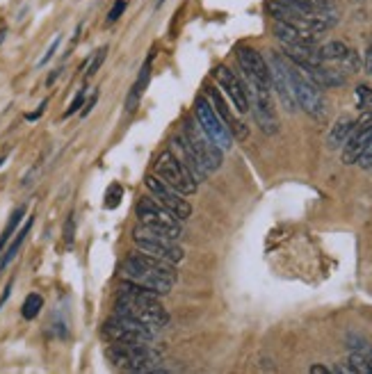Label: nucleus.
<instances>
[{
  "label": "nucleus",
  "instance_id": "1",
  "mask_svg": "<svg viewBox=\"0 0 372 374\" xmlns=\"http://www.w3.org/2000/svg\"><path fill=\"white\" fill-rule=\"evenodd\" d=\"M160 294H155L151 290L135 285L131 281H121L119 285V297L115 303V315H124L142 322V324L160 331L169 324V312L164 310L160 303Z\"/></svg>",
  "mask_w": 372,
  "mask_h": 374
},
{
  "label": "nucleus",
  "instance_id": "2",
  "mask_svg": "<svg viewBox=\"0 0 372 374\" xmlns=\"http://www.w3.org/2000/svg\"><path fill=\"white\" fill-rule=\"evenodd\" d=\"M121 276H124V281L142 285V288L160 294V297L167 294L178 281L176 265L164 263V260L144 254V251L126 256L124 265H121Z\"/></svg>",
  "mask_w": 372,
  "mask_h": 374
},
{
  "label": "nucleus",
  "instance_id": "3",
  "mask_svg": "<svg viewBox=\"0 0 372 374\" xmlns=\"http://www.w3.org/2000/svg\"><path fill=\"white\" fill-rule=\"evenodd\" d=\"M106 356L115 368L126 372H153L162 363V356L151 345L137 343H110Z\"/></svg>",
  "mask_w": 372,
  "mask_h": 374
},
{
  "label": "nucleus",
  "instance_id": "4",
  "mask_svg": "<svg viewBox=\"0 0 372 374\" xmlns=\"http://www.w3.org/2000/svg\"><path fill=\"white\" fill-rule=\"evenodd\" d=\"M265 12H267V16H272L274 21L290 23V25H295V28L310 30V32H324L336 23L334 12H327V14L301 12L297 7L288 5L285 0H267Z\"/></svg>",
  "mask_w": 372,
  "mask_h": 374
},
{
  "label": "nucleus",
  "instance_id": "5",
  "mask_svg": "<svg viewBox=\"0 0 372 374\" xmlns=\"http://www.w3.org/2000/svg\"><path fill=\"white\" fill-rule=\"evenodd\" d=\"M137 220H140V226L160 233L164 238L171 240L183 238V224H180V220L171 215L167 208H162L155 199H142L137 203Z\"/></svg>",
  "mask_w": 372,
  "mask_h": 374
},
{
  "label": "nucleus",
  "instance_id": "6",
  "mask_svg": "<svg viewBox=\"0 0 372 374\" xmlns=\"http://www.w3.org/2000/svg\"><path fill=\"white\" fill-rule=\"evenodd\" d=\"M153 171H155V176L162 178L167 185H171L174 189H178L183 196H189V194H194L196 192V187H199V182L196 178L185 169V164L180 162L174 153L169 151H162L158 158H155L153 162Z\"/></svg>",
  "mask_w": 372,
  "mask_h": 374
},
{
  "label": "nucleus",
  "instance_id": "7",
  "mask_svg": "<svg viewBox=\"0 0 372 374\" xmlns=\"http://www.w3.org/2000/svg\"><path fill=\"white\" fill-rule=\"evenodd\" d=\"M103 338L108 343H137V345H151L155 338V329L142 324V322L124 317V315H112L106 324H103Z\"/></svg>",
  "mask_w": 372,
  "mask_h": 374
},
{
  "label": "nucleus",
  "instance_id": "8",
  "mask_svg": "<svg viewBox=\"0 0 372 374\" xmlns=\"http://www.w3.org/2000/svg\"><path fill=\"white\" fill-rule=\"evenodd\" d=\"M133 240H135V245L140 247V251L160 258V260H164V263L178 265V263H183V258H185V251L180 249L178 240L164 238L151 229H144V226H140V229L133 233Z\"/></svg>",
  "mask_w": 372,
  "mask_h": 374
},
{
  "label": "nucleus",
  "instance_id": "9",
  "mask_svg": "<svg viewBox=\"0 0 372 374\" xmlns=\"http://www.w3.org/2000/svg\"><path fill=\"white\" fill-rule=\"evenodd\" d=\"M292 89H295L297 108L304 110L306 115L315 119H322L327 115V101L322 96V89L295 64H292Z\"/></svg>",
  "mask_w": 372,
  "mask_h": 374
},
{
  "label": "nucleus",
  "instance_id": "10",
  "mask_svg": "<svg viewBox=\"0 0 372 374\" xmlns=\"http://www.w3.org/2000/svg\"><path fill=\"white\" fill-rule=\"evenodd\" d=\"M267 66H270V78H272V89L279 96L281 106L288 112L297 110V101H295V89H292V64L290 59H285L281 53L270 50L267 55Z\"/></svg>",
  "mask_w": 372,
  "mask_h": 374
},
{
  "label": "nucleus",
  "instance_id": "11",
  "mask_svg": "<svg viewBox=\"0 0 372 374\" xmlns=\"http://www.w3.org/2000/svg\"><path fill=\"white\" fill-rule=\"evenodd\" d=\"M183 135L189 142V146L194 149V153L199 155V160L203 162V167L208 169V173L217 171L222 167V149L217 144L213 142V139L203 133V128L199 126V121H192V119H185L183 121Z\"/></svg>",
  "mask_w": 372,
  "mask_h": 374
},
{
  "label": "nucleus",
  "instance_id": "12",
  "mask_svg": "<svg viewBox=\"0 0 372 374\" xmlns=\"http://www.w3.org/2000/svg\"><path fill=\"white\" fill-rule=\"evenodd\" d=\"M194 115H196V121H199V126L203 128V133L208 135L215 144L220 146L222 151H227L231 149V142H233V137H231V130L227 128V124L220 119V115L215 112V108L208 103V99L206 96H196L194 99Z\"/></svg>",
  "mask_w": 372,
  "mask_h": 374
},
{
  "label": "nucleus",
  "instance_id": "13",
  "mask_svg": "<svg viewBox=\"0 0 372 374\" xmlns=\"http://www.w3.org/2000/svg\"><path fill=\"white\" fill-rule=\"evenodd\" d=\"M144 185L153 194L155 201H158L162 208H167V210L174 217H178L180 222H185L187 217L192 215V206L187 203V199H183V194H180L178 189L167 185V182L155 176V173H149V176L144 178Z\"/></svg>",
  "mask_w": 372,
  "mask_h": 374
},
{
  "label": "nucleus",
  "instance_id": "14",
  "mask_svg": "<svg viewBox=\"0 0 372 374\" xmlns=\"http://www.w3.org/2000/svg\"><path fill=\"white\" fill-rule=\"evenodd\" d=\"M236 57H238V64H240L242 73H245L247 80L256 82L258 87H267V89H272L270 66H267V59L258 53L256 48L240 46L236 50Z\"/></svg>",
  "mask_w": 372,
  "mask_h": 374
},
{
  "label": "nucleus",
  "instance_id": "15",
  "mask_svg": "<svg viewBox=\"0 0 372 374\" xmlns=\"http://www.w3.org/2000/svg\"><path fill=\"white\" fill-rule=\"evenodd\" d=\"M370 142H372V112H366V115L354 124V130L348 137V142L343 144V162L354 164L361 158V153L368 149Z\"/></svg>",
  "mask_w": 372,
  "mask_h": 374
},
{
  "label": "nucleus",
  "instance_id": "16",
  "mask_svg": "<svg viewBox=\"0 0 372 374\" xmlns=\"http://www.w3.org/2000/svg\"><path fill=\"white\" fill-rule=\"evenodd\" d=\"M213 78L217 80V85L224 89V94L231 99V103L236 106L238 112L249 110V96H247V85L240 80V78L231 71L229 66L217 64L213 69Z\"/></svg>",
  "mask_w": 372,
  "mask_h": 374
},
{
  "label": "nucleus",
  "instance_id": "17",
  "mask_svg": "<svg viewBox=\"0 0 372 374\" xmlns=\"http://www.w3.org/2000/svg\"><path fill=\"white\" fill-rule=\"evenodd\" d=\"M317 57L322 64H338L341 71H359L361 59L345 41H329L317 48Z\"/></svg>",
  "mask_w": 372,
  "mask_h": 374
},
{
  "label": "nucleus",
  "instance_id": "18",
  "mask_svg": "<svg viewBox=\"0 0 372 374\" xmlns=\"http://www.w3.org/2000/svg\"><path fill=\"white\" fill-rule=\"evenodd\" d=\"M171 153H174L176 158L185 164V169L196 178V182H203L206 178H208V169H206L203 162L199 160V155L194 153L192 146H189V142L185 139L183 133H178L174 139H171Z\"/></svg>",
  "mask_w": 372,
  "mask_h": 374
},
{
  "label": "nucleus",
  "instance_id": "19",
  "mask_svg": "<svg viewBox=\"0 0 372 374\" xmlns=\"http://www.w3.org/2000/svg\"><path fill=\"white\" fill-rule=\"evenodd\" d=\"M206 99H208V103L215 108V112L220 115V119L227 124V128L231 130L233 135H236L238 139H247V135H249V130H247V126L242 124V121L233 115V112L229 110V106H227V101L222 99V94L215 89V87H206V94H203Z\"/></svg>",
  "mask_w": 372,
  "mask_h": 374
},
{
  "label": "nucleus",
  "instance_id": "20",
  "mask_svg": "<svg viewBox=\"0 0 372 374\" xmlns=\"http://www.w3.org/2000/svg\"><path fill=\"white\" fill-rule=\"evenodd\" d=\"M310 80H313L320 89H334V87H343L348 82V75H345L341 69L336 66H327V64H313V66H306L301 69Z\"/></svg>",
  "mask_w": 372,
  "mask_h": 374
},
{
  "label": "nucleus",
  "instance_id": "21",
  "mask_svg": "<svg viewBox=\"0 0 372 374\" xmlns=\"http://www.w3.org/2000/svg\"><path fill=\"white\" fill-rule=\"evenodd\" d=\"M272 32H274V37L279 39L281 43H297V46H313V43L317 41V32L301 30V28H295V25L283 23V21H274Z\"/></svg>",
  "mask_w": 372,
  "mask_h": 374
},
{
  "label": "nucleus",
  "instance_id": "22",
  "mask_svg": "<svg viewBox=\"0 0 372 374\" xmlns=\"http://www.w3.org/2000/svg\"><path fill=\"white\" fill-rule=\"evenodd\" d=\"M151 64H153V50H151L149 55H146L144 64H142V69H140V75H137V80H135V85H133L131 94H128V101H126V110H128V112H133V110L137 108V103H140L142 94H144V89H146V85H149V80H151Z\"/></svg>",
  "mask_w": 372,
  "mask_h": 374
},
{
  "label": "nucleus",
  "instance_id": "23",
  "mask_svg": "<svg viewBox=\"0 0 372 374\" xmlns=\"http://www.w3.org/2000/svg\"><path fill=\"white\" fill-rule=\"evenodd\" d=\"M354 124H357V121L350 119V117H341L338 121H336L331 133H329V137H327L329 149H338V146H343L345 142H348V137L354 130Z\"/></svg>",
  "mask_w": 372,
  "mask_h": 374
},
{
  "label": "nucleus",
  "instance_id": "24",
  "mask_svg": "<svg viewBox=\"0 0 372 374\" xmlns=\"http://www.w3.org/2000/svg\"><path fill=\"white\" fill-rule=\"evenodd\" d=\"M32 224H34V217H30L28 222H25V226L23 229L16 233V238H14V242L10 247H7V251H5V256H3V260H0V269H5L7 265L12 263V260L19 256V249L23 247V242H25V238H28V233L32 231Z\"/></svg>",
  "mask_w": 372,
  "mask_h": 374
},
{
  "label": "nucleus",
  "instance_id": "25",
  "mask_svg": "<svg viewBox=\"0 0 372 374\" xmlns=\"http://www.w3.org/2000/svg\"><path fill=\"white\" fill-rule=\"evenodd\" d=\"M41 308H44V297L37 292H30L28 297H25L23 301V308H21V315L25 319H34L41 312Z\"/></svg>",
  "mask_w": 372,
  "mask_h": 374
},
{
  "label": "nucleus",
  "instance_id": "26",
  "mask_svg": "<svg viewBox=\"0 0 372 374\" xmlns=\"http://www.w3.org/2000/svg\"><path fill=\"white\" fill-rule=\"evenodd\" d=\"M350 368L352 372H359V374H372V354L354 352L350 356Z\"/></svg>",
  "mask_w": 372,
  "mask_h": 374
},
{
  "label": "nucleus",
  "instance_id": "27",
  "mask_svg": "<svg viewBox=\"0 0 372 374\" xmlns=\"http://www.w3.org/2000/svg\"><path fill=\"white\" fill-rule=\"evenodd\" d=\"M23 215H25V208L23 206H19L16 210L12 213V217H10V222H7V226H5V231H3V236H0V251H3V247L10 242V238H12V233L16 231V226L21 224V220H23Z\"/></svg>",
  "mask_w": 372,
  "mask_h": 374
},
{
  "label": "nucleus",
  "instance_id": "28",
  "mask_svg": "<svg viewBox=\"0 0 372 374\" xmlns=\"http://www.w3.org/2000/svg\"><path fill=\"white\" fill-rule=\"evenodd\" d=\"M357 101H359V108L363 110H372V89L368 85H359L357 87Z\"/></svg>",
  "mask_w": 372,
  "mask_h": 374
},
{
  "label": "nucleus",
  "instance_id": "29",
  "mask_svg": "<svg viewBox=\"0 0 372 374\" xmlns=\"http://www.w3.org/2000/svg\"><path fill=\"white\" fill-rule=\"evenodd\" d=\"M106 55H108V48L103 46L101 50H96L94 53V57H92V62H90V66H87V73H85V78H94L99 73V69H101V64H103V59H106Z\"/></svg>",
  "mask_w": 372,
  "mask_h": 374
},
{
  "label": "nucleus",
  "instance_id": "30",
  "mask_svg": "<svg viewBox=\"0 0 372 374\" xmlns=\"http://www.w3.org/2000/svg\"><path fill=\"white\" fill-rule=\"evenodd\" d=\"M121 196H124V189H121V185L119 182H115V185H110V189H108V201H106V208H117L119 206V201H121Z\"/></svg>",
  "mask_w": 372,
  "mask_h": 374
},
{
  "label": "nucleus",
  "instance_id": "31",
  "mask_svg": "<svg viewBox=\"0 0 372 374\" xmlns=\"http://www.w3.org/2000/svg\"><path fill=\"white\" fill-rule=\"evenodd\" d=\"M73 238H76V217L71 213L66 217V224H64V242H66V247L73 245Z\"/></svg>",
  "mask_w": 372,
  "mask_h": 374
},
{
  "label": "nucleus",
  "instance_id": "32",
  "mask_svg": "<svg viewBox=\"0 0 372 374\" xmlns=\"http://www.w3.org/2000/svg\"><path fill=\"white\" fill-rule=\"evenodd\" d=\"M126 5H128V0H115V5H112V10L108 12V23H115V21H119V16L126 12Z\"/></svg>",
  "mask_w": 372,
  "mask_h": 374
},
{
  "label": "nucleus",
  "instance_id": "33",
  "mask_svg": "<svg viewBox=\"0 0 372 374\" xmlns=\"http://www.w3.org/2000/svg\"><path fill=\"white\" fill-rule=\"evenodd\" d=\"M85 96H87V92H85V89L78 92V96L73 99V103H71V106H69V110L64 112V117H71V115H76L78 110H83V106H85Z\"/></svg>",
  "mask_w": 372,
  "mask_h": 374
},
{
  "label": "nucleus",
  "instance_id": "34",
  "mask_svg": "<svg viewBox=\"0 0 372 374\" xmlns=\"http://www.w3.org/2000/svg\"><path fill=\"white\" fill-rule=\"evenodd\" d=\"M357 162L361 164L363 169H372V142L368 144V149L361 153V158Z\"/></svg>",
  "mask_w": 372,
  "mask_h": 374
},
{
  "label": "nucleus",
  "instance_id": "35",
  "mask_svg": "<svg viewBox=\"0 0 372 374\" xmlns=\"http://www.w3.org/2000/svg\"><path fill=\"white\" fill-rule=\"evenodd\" d=\"M57 46H59V37H55L53 39V43H50V48L46 50V55L41 57V62H39V66H44V64H48V59L55 55V50H57Z\"/></svg>",
  "mask_w": 372,
  "mask_h": 374
},
{
  "label": "nucleus",
  "instance_id": "36",
  "mask_svg": "<svg viewBox=\"0 0 372 374\" xmlns=\"http://www.w3.org/2000/svg\"><path fill=\"white\" fill-rule=\"evenodd\" d=\"M96 101H99V92H94L92 96H90V101H87V106H85V108L80 110V115H83V117H87L90 112H92V108L96 106Z\"/></svg>",
  "mask_w": 372,
  "mask_h": 374
},
{
  "label": "nucleus",
  "instance_id": "37",
  "mask_svg": "<svg viewBox=\"0 0 372 374\" xmlns=\"http://www.w3.org/2000/svg\"><path fill=\"white\" fill-rule=\"evenodd\" d=\"M363 64H366V73L372 75V43H370V48L366 50V59H363Z\"/></svg>",
  "mask_w": 372,
  "mask_h": 374
},
{
  "label": "nucleus",
  "instance_id": "38",
  "mask_svg": "<svg viewBox=\"0 0 372 374\" xmlns=\"http://www.w3.org/2000/svg\"><path fill=\"white\" fill-rule=\"evenodd\" d=\"M310 372H313V374H322V372H329V370L322 368V365H313V368H310Z\"/></svg>",
  "mask_w": 372,
  "mask_h": 374
},
{
  "label": "nucleus",
  "instance_id": "39",
  "mask_svg": "<svg viewBox=\"0 0 372 374\" xmlns=\"http://www.w3.org/2000/svg\"><path fill=\"white\" fill-rule=\"evenodd\" d=\"M162 3H164V0H155V7H160Z\"/></svg>",
  "mask_w": 372,
  "mask_h": 374
},
{
  "label": "nucleus",
  "instance_id": "40",
  "mask_svg": "<svg viewBox=\"0 0 372 374\" xmlns=\"http://www.w3.org/2000/svg\"><path fill=\"white\" fill-rule=\"evenodd\" d=\"M3 164H5V158H0V167H3Z\"/></svg>",
  "mask_w": 372,
  "mask_h": 374
},
{
  "label": "nucleus",
  "instance_id": "41",
  "mask_svg": "<svg viewBox=\"0 0 372 374\" xmlns=\"http://www.w3.org/2000/svg\"><path fill=\"white\" fill-rule=\"evenodd\" d=\"M370 354H372V352H370Z\"/></svg>",
  "mask_w": 372,
  "mask_h": 374
}]
</instances>
